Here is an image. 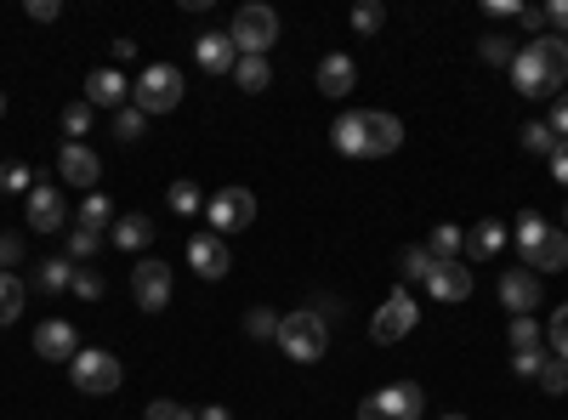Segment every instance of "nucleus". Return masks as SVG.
I'll return each instance as SVG.
<instances>
[{
	"label": "nucleus",
	"mask_w": 568,
	"mask_h": 420,
	"mask_svg": "<svg viewBox=\"0 0 568 420\" xmlns=\"http://www.w3.org/2000/svg\"><path fill=\"white\" fill-rule=\"evenodd\" d=\"M546 347V335H540L534 318H512V353H540Z\"/></svg>",
	"instance_id": "obj_29"
},
{
	"label": "nucleus",
	"mask_w": 568,
	"mask_h": 420,
	"mask_svg": "<svg viewBox=\"0 0 568 420\" xmlns=\"http://www.w3.org/2000/svg\"><path fill=\"white\" fill-rule=\"evenodd\" d=\"M182 68H171V63H148L142 74H137V86H131V97H137V109L142 114H171L182 103Z\"/></svg>",
	"instance_id": "obj_4"
},
{
	"label": "nucleus",
	"mask_w": 568,
	"mask_h": 420,
	"mask_svg": "<svg viewBox=\"0 0 568 420\" xmlns=\"http://www.w3.org/2000/svg\"><path fill=\"white\" fill-rule=\"evenodd\" d=\"M228 40L239 46V58H267V46L279 40V12H274V7H262V0L239 7V12H233Z\"/></svg>",
	"instance_id": "obj_3"
},
{
	"label": "nucleus",
	"mask_w": 568,
	"mask_h": 420,
	"mask_svg": "<svg viewBox=\"0 0 568 420\" xmlns=\"http://www.w3.org/2000/svg\"><path fill=\"white\" fill-rule=\"evenodd\" d=\"M489 12H495V17H517L523 7H517V0H489Z\"/></svg>",
	"instance_id": "obj_52"
},
{
	"label": "nucleus",
	"mask_w": 568,
	"mask_h": 420,
	"mask_svg": "<svg viewBox=\"0 0 568 420\" xmlns=\"http://www.w3.org/2000/svg\"><path fill=\"white\" fill-rule=\"evenodd\" d=\"M80 302H103V273H86V267H74V284H68Z\"/></svg>",
	"instance_id": "obj_39"
},
{
	"label": "nucleus",
	"mask_w": 568,
	"mask_h": 420,
	"mask_svg": "<svg viewBox=\"0 0 568 420\" xmlns=\"http://www.w3.org/2000/svg\"><path fill=\"white\" fill-rule=\"evenodd\" d=\"M443 420H466V415H443Z\"/></svg>",
	"instance_id": "obj_55"
},
{
	"label": "nucleus",
	"mask_w": 568,
	"mask_h": 420,
	"mask_svg": "<svg viewBox=\"0 0 568 420\" xmlns=\"http://www.w3.org/2000/svg\"><path fill=\"white\" fill-rule=\"evenodd\" d=\"M142 131H148V114H142V109H119V114H114V137H119V142H137Z\"/></svg>",
	"instance_id": "obj_36"
},
{
	"label": "nucleus",
	"mask_w": 568,
	"mask_h": 420,
	"mask_svg": "<svg viewBox=\"0 0 568 420\" xmlns=\"http://www.w3.org/2000/svg\"><path fill=\"white\" fill-rule=\"evenodd\" d=\"M427 251H432L438 262H460V251H466V233L455 228V221H438V228H432V239H427Z\"/></svg>",
	"instance_id": "obj_23"
},
{
	"label": "nucleus",
	"mask_w": 568,
	"mask_h": 420,
	"mask_svg": "<svg viewBox=\"0 0 568 420\" xmlns=\"http://www.w3.org/2000/svg\"><path fill=\"white\" fill-rule=\"evenodd\" d=\"M244 330H251L256 341H274L279 335V313L274 307H251V313H244Z\"/></svg>",
	"instance_id": "obj_34"
},
{
	"label": "nucleus",
	"mask_w": 568,
	"mask_h": 420,
	"mask_svg": "<svg viewBox=\"0 0 568 420\" xmlns=\"http://www.w3.org/2000/svg\"><path fill=\"white\" fill-rule=\"evenodd\" d=\"M546 165H552V177L568 188V142H557V148H552V160H546Z\"/></svg>",
	"instance_id": "obj_48"
},
{
	"label": "nucleus",
	"mask_w": 568,
	"mask_h": 420,
	"mask_svg": "<svg viewBox=\"0 0 568 420\" xmlns=\"http://www.w3.org/2000/svg\"><path fill=\"white\" fill-rule=\"evenodd\" d=\"M165 200H171V211H177V216H200V211H205V193H200V182H171V193H165Z\"/></svg>",
	"instance_id": "obj_26"
},
{
	"label": "nucleus",
	"mask_w": 568,
	"mask_h": 420,
	"mask_svg": "<svg viewBox=\"0 0 568 420\" xmlns=\"http://www.w3.org/2000/svg\"><path fill=\"white\" fill-rule=\"evenodd\" d=\"M200 420H228V409H222V404H205V409H200Z\"/></svg>",
	"instance_id": "obj_53"
},
{
	"label": "nucleus",
	"mask_w": 568,
	"mask_h": 420,
	"mask_svg": "<svg viewBox=\"0 0 568 420\" xmlns=\"http://www.w3.org/2000/svg\"><path fill=\"white\" fill-rule=\"evenodd\" d=\"M193 58H200V68H205V74H233L239 46H233L228 35H200V40H193Z\"/></svg>",
	"instance_id": "obj_19"
},
{
	"label": "nucleus",
	"mask_w": 568,
	"mask_h": 420,
	"mask_svg": "<svg viewBox=\"0 0 568 420\" xmlns=\"http://www.w3.org/2000/svg\"><path fill=\"white\" fill-rule=\"evenodd\" d=\"M404 273L409 279H432L438 273V256L427 251V244H409V251H404Z\"/></svg>",
	"instance_id": "obj_33"
},
{
	"label": "nucleus",
	"mask_w": 568,
	"mask_h": 420,
	"mask_svg": "<svg viewBox=\"0 0 568 420\" xmlns=\"http://www.w3.org/2000/svg\"><path fill=\"white\" fill-rule=\"evenodd\" d=\"M517 137H523V148H529V154H546V160H552V148H557V137H552V126H546V119H529V126L517 131Z\"/></svg>",
	"instance_id": "obj_32"
},
{
	"label": "nucleus",
	"mask_w": 568,
	"mask_h": 420,
	"mask_svg": "<svg viewBox=\"0 0 568 420\" xmlns=\"http://www.w3.org/2000/svg\"><path fill=\"white\" fill-rule=\"evenodd\" d=\"M330 142H336L348 160H364V114H341L336 131H330Z\"/></svg>",
	"instance_id": "obj_22"
},
{
	"label": "nucleus",
	"mask_w": 568,
	"mask_h": 420,
	"mask_svg": "<svg viewBox=\"0 0 568 420\" xmlns=\"http://www.w3.org/2000/svg\"><path fill=\"white\" fill-rule=\"evenodd\" d=\"M427 290L438 295V302H466V295H472V273H466V262H438Z\"/></svg>",
	"instance_id": "obj_20"
},
{
	"label": "nucleus",
	"mask_w": 568,
	"mask_h": 420,
	"mask_svg": "<svg viewBox=\"0 0 568 420\" xmlns=\"http://www.w3.org/2000/svg\"><path fill=\"white\" fill-rule=\"evenodd\" d=\"M17 262H23V239L17 233H0V273H12Z\"/></svg>",
	"instance_id": "obj_45"
},
{
	"label": "nucleus",
	"mask_w": 568,
	"mask_h": 420,
	"mask_svg": "<svg viewBox=\"0 0 568 420\" xmlns=\"http://www.w3.org/2000/svg\"><path fill=\"white\" fill-rule=\"evenodd\" d=\"M68 284H74V262H63V256H58V262H40V290H46V295H58V290H68Z\"/></svg>",
	"instance_id": "obj_31"
},
{
	"label": "nucleus",
	"mask_w": 568,
	"mask_h": 420,
	"mask_svg": "<svg viewBox=\"0 0 568 420\" xmlns=\"http://www.w3.org/2000/svg\"><path fill=\"white\" fill-rule=\"evenodd\" d=\"M80 221H86V228H109V221H114V205H109V193H86V205H80Z\"/></svg>",
	"instance_id": "obj_35"
},
{
	"label": "nucleus",
	"mask_w": 568,
	"mask_h": 420,
	"mask_svg": "<svg viewBox=\"0 0 568 420\" xmlns=\"http://www.w3.org/2000/svg\"><path fill=\"white\" fill-rule=\"evenodd\" d=\"M415 295L409 290H392L387 302H381V313L369 318V335H376V347H392V341H404L409 330H415Z\"/></svg>",
	"instance_id": "obj_8"
},
{
	"label": "nucleus",
	"mask_w": 568,
	"mask_h": 420,
	"mask_svg": "<svg viewBox=\"0 0 568 420\" xmlns=\"http://www.w3.org/2000/svg\"><path fill=\"white\" fill-rule=\"evenodd\" d=\"M119 376H126V369H119V358L103 353V347H86V353H74V358H68V381L80 386V392H91V398L114 392Z\"/></svg>",
	"instance_id": "obj_7"
},
{
	"label": "nucleus",
	"mask_w": 568,
	"mask_h": 420,
	"mask_svg": "<svg viewBox=\"0 0 568 420\" xmlns=\"http://www.w3.org/2000/svg\"><path fill=\"white\" fill-rule=\"evenodd\" d=\"M109 52H114V63H131V58H137V40H114Z\"/></svg>",
	"instance_id": "obj_51"
},
{
	"label": "nucleus",
	"mask_w": 568,
	"mask_h": 420,
	"mask_svg": "<svg viewBox=\"0 0 568 420\" xmlns=\"http://www.w3.org/2000/svg\"><path fill=\"white\" fill-rule=\"evenodd\" d=\"M63 221H68L63 188H58V182H35V188H29V228H35V233H58Z\"/></svg>",
	"instance_id": "obj_11"
},
{
	"label": "nucleus",
	"mask_w": 568,
	"mask_h": 420,
	"mask_svg": "<svg viewBox=\"0 0 568 420\" xmlns=\"http://www.w3.org/2000/svg\"><path fill=\"white\" fill-rule=\"evenodd\" d=\"M0 114H7V91H0Z\"/></svg>",
	"instance_id": "obj_54"
},
{
	"label": "nucleus",
	"mask_w": 568,
	"mask_h": 420,
	"mask_svg": "<svg viewBox=\"0 0 568 420\" xmlns=\"http://www.w3.org/2000/svg\"><path fill=\"white\" fill-rule=\"evenodd\" d=\"M58 12H63L58 0H29V17H35V23H58Z\"/></svg>",
	"instance_id": "obj_49"
},
{
	"label": "nucleus",
	"mask_w": 568,
	"mask_h": 420,
	"mask_svg": "<svg viewBox=\"0 0 568 420\" xmlns=\"http://www.w3.org/2000/svg\"><path fill=\"white\" fill-rule=\"evenodd\" d=\"M148 239H154V221H148V216H119L114 221V244H119V251H142Z\"/></svg>",
	"instance_id": "obj_24"
},
{
	"label": "nucleus",
	"mask_w": 568,
	"mask_h": 420,
	"mask_svg": "<svg viewBox=\"0 0 568 420\" xmlns=\"http://www.w3.org/2000/svg\"><path fill=\"white\" fill-rule=\"evenodd\" d=\"M131 295L142 313H160L171 302V267L165 262H137L131 267Z\"/></svg>",
	"instance_id": "obj_10"
},
{
	"label": "nucleus",
	"mask_w": 568,
	"mask_h": 420,
	"mask_svg": "<svg viewBox=\"0 0 568 420\" xmlns=\"http://www.w3.org/2000/svg\"><path fill=\"white\" fill-rule=\"evenodd\" d=\"M546 126H552V137H557V142H568V91H563V97H552V119H546Z\"/></svg>",
	"instance_id": "obj_46"
},
{
	"label": "nucleus",
	"mask_w": 568,
	"mask_h": 420,
	"mask_svg": "<svg viewBox=\"0 0 568 420\" xmlns=\"http://www.w3.org/2000/svg\"><path fill=\"white\" fill-rule=\"evenodd\" d=\"M91 114H97V109L86 103V97H80V103H68V109H63V137H68V142H80V137L91 131Z\"/></svg>",
	"instance_id": "obj_30"
},
{
	"label": "nucleus",
	"mask_w": 568,
	"mask_h": 420,
	"mask_svg": "<svg viewBox=\"0 0 568 420\" xmlns=\"http://www.w3.org/2000/svg\"><path fill=\"white\" fill-rule=\"evenodd\" d=\"M126 80H119V68H91L86 74V103L91 109H119V103H126Z\"/></svg>",
	"instance_id": "obj_18"
},
{
	"label": "nucleus",
	"mask_w": 568,
	"mask_h": 420,
	"mask_svg": "<svg viewBox=\"0 0 568 420\" xmlns=\"http://www.w3.org/2000/svg\"><path fill=\"white\" fill-rule=\"evenodd\" d=\"M233 80H239V91H267L274 86V68H267V58H239Z\"/></svg>",
	"instance_id": "obj_25"
},
{
	"label": "nucleus",
	"mask_w": 568,
	"mask_h": 420,
	"mask_svg": "<svg viewBox=\"0 0 568 420\" xmlns=\"http://www.w3.org/2000/svg\"><path fill=\"white\" fill-rule=\"evenodd\" d=\"M523 262H529V273H563L568 267V233L546 221V228L523 244Z\"/></svg>",
	"instance_id": "obj_9"
},
{
	"label": "nucleus",
	"mask_w": 568,
	"mask_h": 420,
	"mask_svg": "<svg viewBox=\"0 0 568 420\" xmlns=\"http://www.w3.org/2000/svg\"><path fill=\"white\" fill-rule=\"evenodd\" d=\"M97 251H103V228H86V221H80V228H68V256L74 262H86Z\"/></svg>",
	"instance_id": "obj_28"
},
{
	"label": "nucleus",
	"mask_w": 568,
	"mask_h": 420,
	"mask_svg": "<svg viewBox=\"0 0 568 420\" xmlns=\"http://www.w3.org/2000/svg\"><path fill=\"white\" fill-rule=\"evenodd\" d=\"M23 318V279L17 273H0V324Z\"/></svg>",
	"instance_id": "obj_27"
},
{
	"label": "nucleus",
	"mask_w": 568,
	"mask_h": 420,
	"mask_svg": "<svg viewBox=\"0 0 568 420\" xmlns=\"http://www.w3.org/2000/svg\"><path fill=\"white\" fill-rule=\"evenodd\" d=\"M353 86H358V68H353L348 52H330L325 63H318V91L325 97H348Z\"/></svg>",
	"instance_id": "obj_21"
},
{
	"label": "nucleus",
	"mask_w": 568,
	"mask_h": 420,
	"mask_svg": "<svg viewBox=\"0 0 568 420\" xmlns=\"http://www.w3.org/2000/svg\"><path fill=\"white\" fill-rule=\"evenodd\" d=\"M546 23L557 29V40H568V0H552V7H546Z\"/></svg>",
	"instance_id": "obj_47"
},
{
	"label": "nucleus",
	"mask_w": 568,
	"mask_h": 420,
	"mask_svg": "<svg viewBox=\"0 0 568 420\" xmlns=\"http://www.w3.org/2000/svg\"><path fill=\"white\" fill-rule=\"evenodd\" d=\"M506 233H512L506 221L489 216V221H478V228L466 233V251H460V256H466V262H495V256L506 251Z\"/></svg>",
	"instance_id": "obj_17"
},
{
	"label": "nucleus",
	"mask_w": 568,
	"mask_h": 420,
	"mask_svg": "<svg viewBox=\"0 0 568 420\" xmlns=\"http://www.w3.org/2000/svg\"><path fill=\"white\" fill-rule=\"evenodd\" d=\"M546 341H552V358H563V364H568V302L557 307V318H552V330H546Z\"/></svg>",
	"instance_id": "obj_40"
},
{
	"label": "nucleus",
	"mask_w": 568,
	"mask_h": 420,
	"mask_svg": "<svg viewBox=\"0 0 568 420\" xmlns=\"http://www.w3.org/2000/svg\"><path fill=\"white\" fill-rule=\"evenodd\" d=\"M205 216H211V233H216V239L244 233V228L256 221V193L239 188V182H228V188H216L211 200H205Z\"/></svg>",
	"instance_id": "obj_5"
},
{
	"label": "nucleus",
	"mask_w": 568,
	"mask_h": 420,
	"mask_svg": "<svg viewBox=\"0 0 568 420\" xmlns=\"http://www.w3.org/2000/svg\"><path fill=\"white\" fill-rule=\"evenodd\" d=\"M540 386H546V392H568V364L563 358H546V364H540V376H534Z\"/></svg>",
	"instance_id": "obj_41"
},
{
	"label": "nucleus",
	"mask_w": 568,
	"mask_h": 420,
	"mask_svg": "<svg viewBox=\"0 0 568 420\" xmlns=\"http://www.w3.org/2000/svg\"><path fill=\"white\" fill-rule=\"evenodd\" d=\"M35 177H29V165H0V193H23Z\"/></svg>",
	"instance_id": "obj_44"
},
{
	"label": "nucleus",
	"mask_w": 568,
	"mask_h": 420,
	"mask_svg": "<svg viewBox=\"0 0 568 420\" xmlns=\"http://www.w3.org/2000/svg\"><path fill=\"white\" fill-rule=\"evenodd\" d=\"M517 23H523V29H546V7H523Z\"/></svg>",
	"instance_id": "obj_50"
},
{
	"label": "nucleus",
	"mask_w": 568,
	"mask_h": 420,
	"mask_svg": "<svg viewBox=\"0 0 568 420\" xmlns=\"http://www.w3.org/2000/svg\"><path fill=\"white\" fill-rule=\"evenodd\" d=\"M399 142H404V119L399 114H381V109L364 114V160L399 154Z\"/></svg>",
	"instance_id": "obj_12"
},
{
	"label": "nucleus",
	"mask_w": 568,
	"mask_h": 420,
	"mask_svg": "<svg viewBox=\"0 0 568 420\" xmlns=\"http://www.w3.org/2000/svg\"><path fill=\"white\" fill-rule=\"evenodd\" d=\"M421 409H427L421 386H415V381H399V386L369 392V398L358 404V420H421Z\"/></svg>",
	"instance_id": "obj_6"
},
{
	"label": "nucleus",
	"mask_w": 568,
	"mask_h": 420,
	"mask_svg": "<svg viewBox=\"0 0 568 420\" xmlns=\"http://www.w3.org/2000/svg\"><path fill=\"white\" fill-rule=\"evenodd\" d=\"M274 341L285 347V358H290V364H318V358L330 353V324H325L318 313H285Z\"/></svg>",
	"instance_id": "obj_2"
},
{
	"label": "nucleus",
	"mask_w": 568,
	"mask_h": 420,
	"mask_svg": "<svg viewBox=\"0 0 568 420\" xmlns=\"http://www.w3.org/2000/svg\"><path fill=\"white\" fill-rule=\"evenodd\" d=\"M563 228H568V211H563Z\"/></svg>",
	"instance_id": "obj_56"
},
{
	"label": "nucleus",
	"mask_w": 568,
	"mask_h": 420,
	"mask_svg": "<svg viewBox=\"0 0 568 420\" xmlns=\"http://www.w3.org/2000/svg\"><path fill=\"white\" fill-rule=\"evenodd\" d=\"M381 23H387V7H381V0H364V7H353V29H358V35H376Z\"/></svg>",
	"instance_id": "obj_37"
},
{
	"label": "nucleus",
	"mask_w": 568,
	"mask_h": 420,
	"mask_svg": "<svg viewBox=\"0 0 568 420\" xmlns=\"http://www.w3.org/2000/svg\"><path fill=\"white\" fill-rule=\"evenodd\" d=\"M478 52H483V63H495V68H512V40L506 35H483V46H478Z\"/></svg>",
	"instance_id": "obj_38"
},
{
	"label": "nucleus",
	"mask_w": 568,
	"mask_h": 420,
	"mask_svg": "<svg viewBox=\"0 0 568 420\" xmlns=\"http://www.w3.org/2000/svg\"><path fill=\"white\" fill-rule=\"evenodd\" d=\"M568 80V40L557 35H540L529 46H517V58H512V86L523 91V97H557Z\"/></svg>",
	"instance_id": "obj_1"
},
{
	"label": "nucleus",
	"mask_w": 568,
	"mask_h": 420,
	"mask_svg": "<svg viewBox=\"0 0 568 420\" xmlns=\"http://www.w3.org/2000/svg\"><path fill=\"white\" fill-rule=\"evenodd\" d=\"M501 302L512 318H529L540 307V273H501Z\"/></svg>",
	"instance_id": "obj_16"
},
{
	"label": "nucleus",
	"mask_w": 568,
	"mask_h": 420,
	"mask_svg": "<svg viewBox=\"0 0 568 420\" xmlns=\"http://www.w3.org/2000/svg\"><path fill=\"white\" fill-rule=\"evenodd\" d=\"M35 353H40L46 364H68L74 353H80V335H74L68 318H46V324L35 330Z\"/></svg>",
	"instance_id": "obj_14"
},
{
	"label": "nucleus",
	"mask_w": 568,
	"mask_h": 420,
	"mask_svg": "<svg viewBox=\"0 0 568 420\" xmlns=\"http://www.w3.org/2000/svg\"><path fill=\"white\" fill-rule=\"evenodd\" d=\"M142 420H200V415L182 409V404H171V398H154V404L142 409Z\"/></svg>",
	"instance_id": "obj_42"
},
{
	"label": "nucleus",
	"mask_w": 568,
	"mask_h": 420,
	"mask_svg": "<svg viewBox=\"0 0 568 420\" xmlns=\"http://www.w3.org/2000/svg\"><path fill=\"white\" fill-rule=\"evenodd\" d=\"M58 177H63V182H74V188H86V193H97L103 160H97L86 142H63V154H58Z\"/></svg>",
	"instance_id": "obj_13"
},
{
	"label": "nucleus",
	"mask_w": 568,
	"mask_h": 420,
	"mask_svg": "<svg viewBox=\"0 0 568 420\" xmlns=\"http://www.w3.org/2000/svg\"><path fill=\"white\" fill-rule=\"evenodd\" d=\"M188 267H193L200 279H228V239L193 233V239H188Z\"/></svg>",
	"instance_id": "obj_15"
},
{
	"label": "nucleus",
	"mask_w": 568,
	"mask_h": 420,
	"mask_svg": "<svg viewBox=\"0 0 568 420\" xmlns=\"http://www.w3.org/2000/svg\"><path fill=\"white\" fill-rule=\"evenodd\" d=\"M552 353L546 347H540V353H512V376H523V381H534L540 376V364H546Z\"/></svg>",
	"instance_id": "obj_43"
}]
</instances>
